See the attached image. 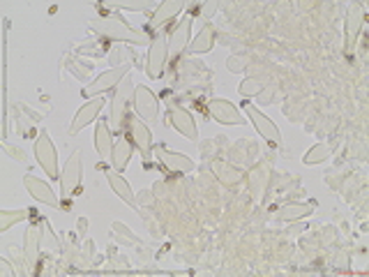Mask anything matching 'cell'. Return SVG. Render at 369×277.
Wrapping results in <instances>:
<instances>
[{"label":"cell","instance_id":"d6a6232c","mask_svg":"<svg viewBox=\"0 0 369 277\" xmlns=\"http://www.w3.org/2000/svg\"><path fill=\"white\" fill-rule=\"evenodd\" d=\"M273 95H275V88L273 85H268V88H263L259 95H256V100H259V104H270L273 102Z\"/></svg>","mask_w":369,"mask_h":277},{"label":"cell","instance_id":"52a82bcc","mask_svg":"<svg viewBox=\"0 0 369 277\" xmlns=\"http://www.w3.org/2000/svg\"><path fill=\"white\" fill-rule=\"evenodd\" d=\"M134 109L141 116V121L155 123L160 118V102L148 85H136L134 88Z\"/></svg>","mask_w":369,"mask_h":277},{"label":"cell","instance_id":"2e32d148","mask_svg":"<svg viewBox=\"0 0 369 277\" xmlns=\"http://www.w3.org/2000/svg\"><path fill=\"white\" fill-rule=\"evenodd\" d=\"M169 123L173 125V127L180 132L182 136H187V138H199V130H196V123H194V118L189 111H184V109H171L169 111Z\"/></svg>","mask_w":369,"mask_h":277},{"label":"cell","instance_id":"484cf974","mask_svg":"<svg viewBox=\"0 0 369 277\" xmlns=\"http://www.w3.org/2000/svg\"><path fill=\"white\" fill-rule=\"evenodd\" d=\"M333 153V143L330 141H321V143H316L314 148H309L307 150V155H305V164H319V162H326L328 157H330Z\"/></svg>","mask_w":369,"mask_h":277},{"label":"cell","instance_id":"3957f363","mask_svg":"<svg viewBox=\"0 0 369 277\" xmlns=\"http://www.w3.org/2000/svg\"><path fill=\"white\" fill-rule=\"evenodd\" d=\"M32 153H35L39 167L46 171V176H51L54 181H56V178H61V167H58V150H56L54 141H51L46 132H39L35 146H32Z\"/></svg>","mask_w":369,"mask_h":277},{"label":"cell","instance_id":"7c38bea8","mask_svg":"<svg viewBox=\"0 0 369 277\" xmlns=\"http://www.w3.org/2000/svg\"><path fill=\"white\" fill-rule=\"evenodd\" d=\"M157 157H160V162L164 164L167 169L176 171V174H189V171L194 169V162L189 160L187 155H180V153H173V150L164 148V146H155L153 148Z\"/></svg>","mask_w":369,"mask_h":277},{"label":"cell","instance_id":"4316f807","mask_svg":"<svg viewBox=\"0 0 369 277\" xmlns=\"http://www.w3.org/2000/svg\"><path fill=\"white\" fill-rule=\"evenodd\" d=\"M28 217V210H3L0 213V231H8L12 224L21 222Z\"/></svg>","mask_w":369,"mask_h":277},{"label":"cell","instance_id":"1f68e13d","mask_svg":"<svg viewBox=\"0 0 369 277\" xmlns=\"http://www.w3.org/2000/svg\"><path fill=\"white\" fill-rule=\"evenodd\" d=\"M116 8H123V10H131V12H143V10H150V3H129V0H125V3H114Z\"/></svg>","mask_w":369,"mask_h":277},{"label":"cell","instance_id":"ffe728a7","mask_svg":"<svg viewBox=\"0 0 369 277\" xmlns=\"http://www.w3.org/2000/svg\"><path fill=\"white\" fill-rule=\"evenodd\" d=\"M107 181H109V185H111V189H114V192L120 196V199L125 201V203H129L131 208L134 210H138V199H136V194L131 192V187H129V183L125 181V178L118 174V171H114V174H111V171H107Z\"/></svg>","mask_w":369,"mask_h":277},{"label":"cell","instance_id":"8992f818","mask_svg":"<svg viewBox=\"0 0 369 277\" xmlns=\"http://www.w3.org/2000/svg\"><path fill=\"white\" fill-rule=\"evenodd\" d=\"M245 111H247L249 121L254 123L256 132H259V134L266 138L268 143H273V146L282 148V132H280V127H277V125L270 121L268 116H263L261 111H259V107H254V104L245 102Z\"/></svg>","mask_w":369,"mask_h":277},{"label":"cell","instance_id":"83f0119b","mask_svg":"<svg viewBox=\"0 0 369 277\" xmlns=\"http://www.w3.org/2000/svg\"><path fill=\"white\" fill-rule=\"evenodd\" d=\"M261 90H263V83L259 81V79H245V81L238 85L240 97H256Z\"/></svg>","mask_w":369,"mask_h":277},{"label":"cell","instance_id":"d6986e66","mask_svg":"<svg viewBox=\"0 0 369 277\" xmlns=\"http://www.w3.org/2000/svg\"><path fill=\"white\" fill-rule=\"evenodd\" d=\"M268 183H270V169L268 164H259L249 171V192H252L254 201H261L263 194L268 189Z\"/></svg>","mask_w":369,"mask_h":277},{"label":"cell","instance_id":"5bb4252c","mask_svg":"<svg viewBox=\"0 0 369 277\" xmlns=\"http://www.w3.org/2000/svg\"><path fill=\"white\" fill-rule=\"evenodd\" d=\"M189 35H192V17H184L169 37V56L171 58L182 54L184 46H187V42H189Z\"/></svg>","mask_w":369,"mask_h":277},{"label":"cell","instance_id":"836d02e7","mask_svg":"<svg viewBox=\"0 0 369 277\" xmlns=\"http://www.w3.org/2000/svg\"><path fill=\"white\" fill-rule=\"evenodd\" d=\"M5 150L12 155V160H17V162H23L25 160V153L21 148H12V146H5Z\"/></svg>","mask_w":369,"mask_h":277},{"label":"cell","instance_id":"e0dca14e","mask_svg":"<svg viewBox=\"0 0 369 277\" xmlns=\"http://www.w3.org/2000/svg\"><path fill=\"white\" fill-rule=\"evenodd\" d=\"M362 21H365V12H362V8L358 3H353L351 8H348V14H346V51H351L355 46V39H358L360 35V25Z\"/></svg>","mask_w":369,"mask_h":277},{"label":"cell","instance_id":"44dd1931","mask_svg":"<svg viewBox=\"0 0 369 277\" xmlns=\"http://www.w3.org/2000/svg\"><path fill=\"white\" fill-rule=\"evenodd\" d=\"M129 160H131V141L118 138L114 143V150H111V164H114V169L118 174H123V171L129 167Z\"/></svg>","mask_w":369,"mask_h":277},{"label":"cell","instance_id":"ba28073f","mask_svg":"<svg viewBox=\"0 0 369 277\" xmlns=\"http://www.w3.org/2000/svg\"><path fill=\"white\" fill-rule=\"evenodd\" d=\"M107 107V100H102V97H92L90 102H85L81 109L76 111L74 118H72V125H70V130H67V134L70 136H74L78 134L83 127H88V125L95 121L97 116H100V111Z\"/></svg>","mask_w":369,"mask_h":277},{"label":"cell","instance_id":"30bf717a","mask_svg":"<svg viewBox=\"0 0 369 277\" xmlns=\"http://www.w3.org/2000/svg\"><path fill=\"white\" fill-rule=\"evenodd\" d=\"M129 95H131V81H123L118 85V92L111 102V127L120 130L125 125V118L129 114Z\"/></svg>","mask_w":369,"mask_h":277},{"label":"cell","instance_id":"603a6c76","mask_svg":"<svg viewBox=\"0 0 369 277\" xmlns=\"http://www.w3.org/2000/svg\"><path fill=\"white\" fill-rule=\"evenodd\" d=\"M213 171L217 176V181H220L222 185H229V187H233V185H238L242 181V171L231 167V164H226V162H215Z\"/></svg>","mask_w":369,"mask_h":277},{"label":"cell","instance_id":"ac0fdd59","mask_svg":"<svg viewBox=\"0 0 369 277\" xmlns=\"http://www.w3.org/2000/svg\"><path fill=\"white\" fill-rule=\"evenodd\" d=\"M39 240H42V231H39L37 224H32L25 231V245H23V252H25V268L28 273H32L37 263V256H39Z\"/></svg>","mask_w":369,"mask_h":277},{"label":"cell","instance_id":"cb8c5ba5","mask_svg":"<svg viewBox=\"0 0 369 277\" xmlns=\"http://www.w3.org/2000/svg\"><path fill=\"white\" fill-rule=\"evenodd\" d=\"M309 213H314V203H291V206H284L280 208V217L282 222H293V220H300V217H307Z\"/></svg>","mask_w":369,"mask_h":277},{"label":"cell","instance_id":"d4e9b609","mask_svg":"<svg viewBox=\"0 0 369 277\" xmlns=\"http://www.w3.org/2000/svg\"><path fill=\"white\" fill-rule=\"evenodd\" d=\"M213 44H215V25H206V28L194 37L189 51H192V54H208V51L213 49Z\"/></svg>","mask_w":369,"mask_h":277},{"label":"cell","instance_id":"5b68a950","mask_svg":"<svg viewBox=\"0 0 369 277\" xmlns=\"http://www.w3.org/2000/svg\"><path fill=\"white\" fill-rule=\"evenodd\" d=\"M125 125H127V134H129V141L131 146H136L138 150H141V155L146 157H153V132H150V127L146 123L141 121V118L131 116L127 114V118H125Z\"/></svg>","mask_w":369,"mask_h":277},{"label":"cell","instance_id":"f546056e","mask_svg":"<svg viewBox=\"0 0 369 277\" xmlns=\"http://www.w3.org/2000/svg\"><path fill=\"white\" fill-rule=\"evenodd\" d=\"M67 68L74 72V74L78 76V81H88V76H90V65H83V63H78V61H74V63H70Z\"/></svg>","mask_w":369,"mask_h":277},{"label":"cell","instance_id":"4dcf8cb0","mask_svg":"<svg viewBox=\"0 0 369 277\" xmlns=\"http://www.w3.org/2000/svg\"><path fill=\"white\" fill-rule=\"evenodd\" d=\"M226 68L229 72H233V74H238V72H242L247 68V58L245 56H231L226 61Z\"/></svg>","mask_w":369,"mask_h":277},{"label":"cell","instance_id":"f1b7e54d","mask_svg":"<svg viewBox=\"0 0 369 277\" xmlns=\"http://www.w3.org/2000/svg\"><path fill=\"white\" fill-rule=\"evenodd\" d=\"M114 234L118 236V238L131 243V245H141V238H138V236H134V234H129V229L125 227V224H120V222L114 224Z\"/></svg>","mask_w":369,"mask_h":277},{"label":"cell","instance_id":"4fadbf2b","mask_svg":"<svg viewBox=\"0 0 369 277\" xmlns=\"http://www.w3.org/2000/svg\"><path fill=\"white\" fill-rule=\"evenodd\" d=\"M23 185L32 199H37L39 203H46V206H51V208H58V196L44 181H39L35 176H25Z\"/></svg>","mask_w":369,"mask_h":277},{"label":"cell","instance_id":"277c9868","mask_svg":"<svg viewBox=\"0 0 369 277\" xmlns=\"http://www.w3.org/2000/svg\"><path fill=\"white\" fill-rule=\"evenodd\" d=\"M129 72H131V65H116V68L107 70L104 74L97 76L92 83L85 85L83 97H97V95H102V92L116 88V85H120L125 81V76H127Z\"/></svg>","mask_w":369,"mask_h":277},{"label":"cell","instance_id":"7402d4cb","mask_svg":"<svg viewBox=\"0 0 369 277\" xmlns=\"http://www.w3.org/2000/svg\"><path fill=\"white\" fill-rule=\"evenodd\" d=\"M95 150L100 153V157H104V160H111V150H114V143H111V130L107 121H100L95 127Z\"/></svg>","mask_w":369,"mask_h":277},{"label":"cell","instance_id":"8fae6325","mask_svg":"<svg viewBox=\"0 0 369 277\" xmlns=\"http://www.w3.org/2000/svg\"><path fill=\"white\" fill-rule=\"evenodd\" d=\"M208 111H210V116L215 118L217 123H222V125H242L245 121L240 118V111L235 109V104L233 102H229V100H210L208 102Z\"/></svg>","mask_w":369,"mask_h":277},{"label":"cell","instance_id":"9c48e42d","mask_svg":"<svg viewBox=\"0 0 369 277\" xmlns=\"http://www.w3.org/2000/svg\"><path fill=\"white\" fill-rule=\"evenodd\" d=\"M81 174H83V164H81V153H76L70 157L67 164H65L63 174H61V187L63 196H74L78 185H81Z\"/></svg>","mask_w":369,"mask_h":277},{"label":"cell","instance_id":"6da1fadb","mask_svg":"<svg viewBox=\"0 0 369 277\" xmlns=\"http://www.w3.org/2000/svg\"><path fill=\"white\" fill-rule=\"evenodd\" d=\"M90 28L104 37H109L111 42H125V44H136V46L148 44V37L141 35V32H136L127 21H123L120 17L95 19V21H90Z\"/></svg>","mask_w":369,"mask_h":277},{"label":"cell","instance_id":"7a4b0ae2","mask_svg":"<svg viewBox=\"0 0 369 277\" xmlns=\"http://www.w3.org/2000/svg\"><path fill=\"white\" fill-rule=\"evenodd\" d=\"M167 58H169L167 30H157V35L153 37V42H150V46H148L146 74L150 79H160L164 74V68H167Z\"/></svg>","mask_w":369,"mask_h":277},{"label":"cell","instance_id":"e575fe53","mask_svg":"<svg viewBox=\"0 0 369 277\" xmlns=\"http://www.w3.org/2000/svg\"><path fill=\"white\" fill-rule=\"evenodd\" d=\"M0 266H3V273H5V275H19V270L12 268L8 259H0Z\"/></svg>","mask_w":369,"mask_h":277},{"label":"cell","instance_id":"d590c367","mask_svg":"<svg viewBox=\"0 0 369 277\" xmlns=\"http://www.w3.org/2000/svg\"><path fill=\"white\" fill-rule=\"evenodd\" d=\"M203 14H206V17H213L215 14V3H208V5H203Z\"/></svg>","mask_w":369,"mask_h":277},{"label":"cell","instance_id":"9a60e30c","mask_svg":"<svg viewBox=\"0 0 369 277\" xmlns=\"http://www.w3.org/2000/svg\"><path fill=\"white\" fill-rule=\"evenodd\" d=\"M180 10H182V3H178V0H164V3H160L153 19H150V25H146L148 32L150 30H162V25H167L171 19L180 14Z\"/></svg>","mask_w":369,"mask_h":277}]
</instances>
